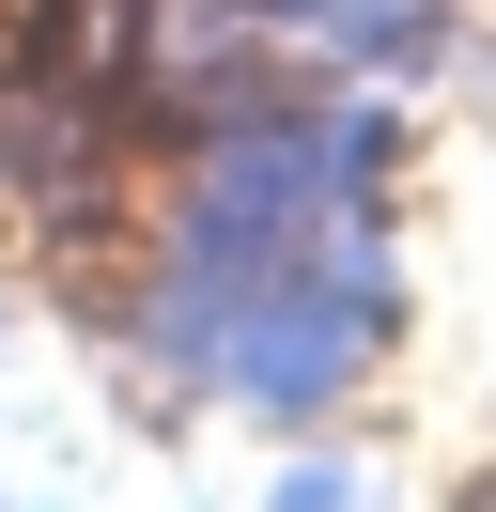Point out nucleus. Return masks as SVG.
<instances>
[{
  "label": "nucleus",
  "instance_id": "obj_1",
  "mask_svg": "<svg viewBox=\"0 0 496 512\" xmlns=\"http://www.w3.org/2000/svg\"><path fill=\"white\" fill-rule=\"evenodd\" d=\"M388 311H403L388 249H372V233H341V249H310V264H279V280L233 295L202 388H217V404H248V419H326L341 388L388 357Z\"/></svg>",
  "mask_w": 496,
  "mask_h": 512
},
{
  "label": "nucleus",
  "instance_id": "obj_2",
  "mask_svg": "<svg viewBox=\"0 0 496 512\" xmlns=\"http://www.w3.org/2000/svg\"><path fill=\"white\" fill-rule=\"evenodd\" d=\"M264 512H372V481L341 466V450H295V466L264 481Z\"/></svg>",
  "mask_w": 496,
  "mask_h": 512
},
{
  "label": "nucleus",
  "instance_id": "obj_3",
  "mask_svg": "<svg viewBox=\"0 0 496 512\" xmlns=\"http://www.w3.org/2000/svg\"><path fill=\"white\" fill-rule=\"evenodd\" d=\"M0 512H16V481H0Z\"/></svg>",
  "mask_w": 496,
  "mask_h": 512
}]
</instances>
